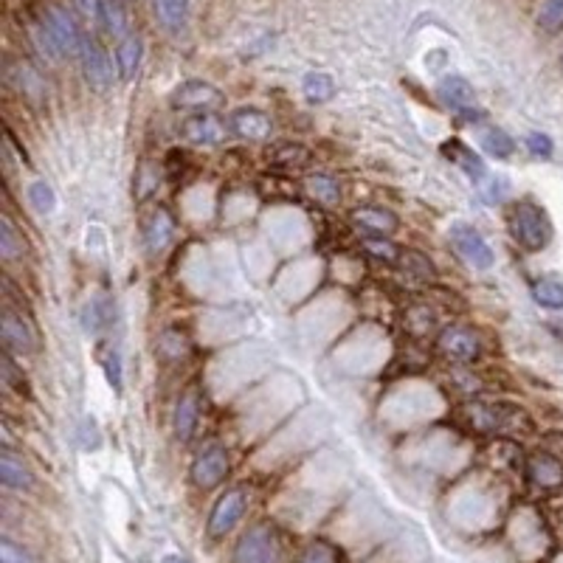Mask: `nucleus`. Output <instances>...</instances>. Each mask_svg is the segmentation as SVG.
<instances>
[{
	"instance_id": "1",
	"label": "nucleus",
	"mask_w": 563,
	"mask_h": 563,
	"mask_svg": "<svg viewBox=\"0 0 563 563\" xmlns=\"http://www.w3.org/2000/svg\"><path fill=\"white\" fill-rule=\"evenodd\" d=\"M507 223H510V234L515 237V243L527 251H541L552 240V223L547 217V211L530 200L512 206Z\"/></svg>"
},
{
	"instance_id": "2",
	"label": "nucleus",
	"mask_w": 563,
	"mask_h": 563,
	"mask_svg": "<svg viewBox=\"0 0 563 563\" xmlns=\"http://www.w3.org/2000/svg\"><path fill=\"white\" fill-rule=\"evenodd\" d=\"M40 42L49 49L51 57L57 54H79L85 40L79 37V29L77 23L68 17V12L51 6L42 17V26H40Z\"/></svg>"
},
{
	"instance_id": "3",
	"label": "nucleus",
	"mask_w": 563,
	"mask_h": 563,
	"mask_svg": "<svg viewBox=\"0 0 563 563\" xmlns=\"http://www.w3.org/2000/svg\"><path fill=\"white\" fill-rule=\"evenodd\" d=\"M282 544L271 524H256L234 547V563H279Z\"/></svg>"
},
{
	"instance_id": "4",
	"label": "nucleus",
	"mask_w": 563,
	"mask_h": 563,
	"mask_svg": "<svg viewBox=\"0 0 563 563\" xmlns=\"http://www.w3.org/2000/svg\"><path fill=\"white\" fill-rule=\"evenodd\" d=\"M451 243L462 260L479 271H487V268H493V263H496V254H493L487 240L474 226H465V223L451 226Z\"/></svg>"
},
{
	"instance_id": "5",
	"label": "nucleus",
	"mask_w": 563,
	"mask_h": 563,
	"mask_svg": "<svg viewBox=\"0 0 563 563\" xmlns=\"http://www.w3.org/2000/svg\"><path fill=\"white\" fill-rule=\"evenodd\" d=\"M228 451L223 448V445H208V448H203L192 467H189V476L195 482V487L200 490H211V487H217L226 476H228Z\"/></svg>"
},
{
	"instance_id": "6",
	"label": "nucleus",
	"mask_w": 563,
	"mask_h": 563,
	"mask_svg": "<svg viewBox=\"0 0 563 563\" xmlns=\"http://www.w3.org/2000/svg\"><path fill=\"white\" fill-rule=\"evenodd\" d=\"M437 349H439V355L448 361L474 364L482 352V344H479L476 333L467 330V327H445L437 338Z\"/></svg>"
},
{
	"instance_id": "7",
	"label": "nucleus",
	"mask_w": 563,
	"mask_h": 563,
	"mask_svg": "<svg viewBox=\"0 0 563 563\" xmlns=\"http://www.w3.org/2000/svg\"><path fill=\"white\" fill-rule=\"evenodd\" d=\"M245 493L243 490H226L223 496L215 502L208 515V535L211 538H223L226 532H231L237 527V521L243 519L245 512Z\"/></svg>"
},
{
	"instance_id": "8",
	"label": "nucleus",
	"mask_w": 563,
	"mask_h": 563,
	"mask_svg": "<svg viewBox=\"0 0 563 563\" xmlns=\"http://www.w3.org/2000/svg\"><path fill=\"white\" fill-rule=\"evenodd\" d=\"M180 133L183 138L189 141V144H198V147H217L226 141V135L231 133L217 115L211 113H195L189 115L183 125H180Z\"/></svg>"
},
{
	"instance_id": "9",
	"label": "nucleus",
	"mask_w": 563,
	"mask_h": 563,
	"mask_svg": "<svg viewBox=\"0 0 563 563\" xmlns=\"http://www.w3.org/2000/svg\"><path fill=\"white\" fill-rule=\"evenodd\" d=\"M223 97H220V90L215 85H208V82H183L175 88L172 93V105L180 107V110H195V113H208V110H215L220 107Z\"/></svg>"
},
{
	"instance_id": "10",
	"label": "nucleus",
	"mask_w": 563,
	"mask_h": 563,
	"mask_svg": "<svg viewBox=\"0 0 563 563\" xmlns=\"http://www.w3.org/2000/svg\"><path fill=\"white\" fill-rule=\"evenodd\" d=\"M439 99L448 105L451 110H457L459 115H465L467 122H476L479 119V110H476V93H474V85L462 79V77H445L437 88Z\"/></svg>"
},
{
	"instance_id": "11",
	"label": "nucleus",
	"mask_w": 563,
	"mask_h": 563,
	"mask_svg": "<svg viewBox=\"0 0 563 563\" xmlns=\"http://www.w3.org/2000/svg\"><path fill=\"white\" fill-rule=\"evenodd\" d=\"M462 420L471 426L474 431H482V434H496V431H504L512 426V417L510 411H504L502 406H493V403H471V406H462L459 409Z\"/></svg>"
},
{
	"instance_id": "12",
	"label": "nucleus",
	"mask_w": 563,
	"mask_h": 563,
	"mask_svg": "<svg viewBox=\"0 0 563 563\" xmlns=\"http://www.w3.org/2000/svg\"><path fill=\"white\" fill-rule=\"evenodd\" d=\"M271 115L256 107H240L228 119V130L243 141H265L271 135Z\"/></svg>"
},
{
	"instance_id": "13",
	"label": "nucleus",
	"mask_w": 563,
	"mask_h": 563,
	"mask_svg": "<svg viewBox=\"0 0 563 563\" xmlns=\"http://www.w3.org/2000/svg\"><path fill=\"white\" fill-rule=\"evenodd\" d=\"M79 54H82V68H85L88 85L97 88V90H107L110 82H113V65H110L107 54L93 40H85Z\"/></svg>"
},
{
	"instance_id": "14",
	"label": "nucleus",
	"mask_w": 563,
	"mask_h": 563,
	"mask_svg": "<svg viewBox=\"0 0 563 563\" xmlns=\"http://www.w3.org/2000/svg\"><path fill=\"white\" fill-rule=\"evenodd\" d=\"M352 223H355L366 237H389L392 231H397V217L389 208H381V206H364L358 211H352Z\"/></svg>"
},
{
	"instance_id": "15",
	"label": "nucleus",
	"mask_w": 563,
	"mask_h": 563,
	"mask_svg": "<svg viewBox=\"0 0 563 563\" xmlns=\"http://www.w3.org/2000/svg\"><path fill=\"white\" fill-rule=\"evenodd\" d=\"M0 333H4V349L9 352H32L34 349V336L29 330L26 318L14 310H4L0 316Z\"/></svg>"
},
{
	"instance_id": "16",
	"label": "nucleus",
	"mask_w": 563,
	"mask_h": 563,
	"mask_svg": "<svg viewBox=\"0 0 563 563\" xmlns=\"http://www.w3.org/2000/svg\"><path fill=\"white\" fill-rule=\"evenodd\" d=\"M175 237V223L167 208H155L144 220V245L150 254H161Z\"/></svg>"
},
{
	"instance_id": "17",
	"label": "nucleus",
	"mask_w": 563,
	"mask_h": 563,
	"mask_svg": "<svg viewBox=\"0 0 563 563\" xmlns=\"http://www.w3.org/2000/svg\"><path fill=\"white\" fill-rule=\"evenodd\" d=\"M527 476L541 490H555L563 485V462L552 454H535L527 462Z\"/></svg>"
},
{
	"instance_id": "18",
	"label": "nucleus",
	"mask_w": 563,
	"mask_h": 563,
	"mask_svg": "<svg viewBox=\"0 0 563 563\" xmlns=\"http://www.w3.org/2000/svg\"><path fill=\"white\" fill-rule=\"evenodd\" d=\"M198 420H200V401H198V392L189 389L175 406V437L180 442H189L198 429Z\"/></svg>"
},
{
	"instance_id": "19",
	"label": "nucleus",
	"mask_w": 563,
	"mask_h": 563,
	"mask_svg": "<svg viewBox=\"0 0 563 563\" xmlns=\"http://www.w3.org/2000/svg\"><path fill=\"white\" fill-rule=\"evenodd\" d=\"M152 6L163 29L180 32L189 23V0H152Z\"/></svg>"
},
{
	"instance_id": "20",
	"label": "nucleus",
	"mask_w": 563,
	"mask_h": 563,
	"mask_svg": "<svg viewBox=\"0 0 563 563\" xmlns=\"http://www.w3.org/2000/svg\"><path fill=\"white\" fill-rule=\"evenodd\" d=\"M442 152L448 155L451 161H457L459 167H462L467 175H471L474 180H482V178H485V163H482V158H479L471 147H465L459 138H451V144H445Z\"/></svg>"
},
{
	"instance_id": "21",
	"label": "nucleus",
	"mask_w": 563,
	"mask_h": 563,
	"mask_svg": "<svg viewBox=\"0 0 563 563\" xmlns=\"http://www.w3.org/2000/svg\"><path fill=\"white\" fill-rule=\"evenodd\" d=\"M0 479H4V485L12 487V490H29L32 487V474L26 471V465H23L12 451L0 454Z\"/></svg>"
},
{
	"instance_id": "22",
	"label": "nucleus",
	"mask_w": 563,
	"mask_h": 563,
	"mask_svg": "<svg viewBox=\"0 0 563 563\" xmlns=\"http://www.w3.org/2000/svg\"><path fill=\"white\" fill-rule=\"evenodd\" d=\"M301 90L310 102H330L336 97V82L330 74H324V70H310V74L301 79Z\"/></svg>"
},
{
	"instance_id": "23",
	"label": "nucleus",
	"mask_w": 563,
	"mask_h": 563,
	"mask_svg": "<svg viewBox=\"0 0 563 563\" xmlns=\"http://www.w3.org/2000/svg\"><path fill=\"white\" fill-rule=\"evenodd\" d=\"M115 62H119V74L122 79H133L135 70L141 65V40L135 34L125 37L119 42V49H115Z\"/></svg>"
},
{
	"instance_id": "24",
	"label": "nucleus",
	"mask_w": 563,
	"mask_h": 563,
	"mask_svg": "<svg viewBox=\"0 0 563 563\" xmlns=\"http://www.w3.org/2000/svg\"><path fill=\"white\" fill-rule=\"evenodd\" d=\"M532 299L549 310H563V282L558 279H538L532 285Z\"/></svg>"
},
{
	"instance_id": "25",
	"label": "nucleus",
	"mask_w": 563,
	"mask_h": 563,
	"mask_svg": "<svg viewBox=\"0 0 563 563\" xmlns=\"http://www.w3.org/2000/svg\"><path fill=\"white\" fill-rule=\"evenodd\" d=\"M479 141H482V147H485L490 155H496V158H507V155H512V150H515L512 138H510L504 130H499V127H485L482 135H479Z\"/></svg>"
},
{
	"instance_id": "26",
	"label": "nucleus",
	"mask_w": 563,
	"mask_h": 563,
	"mask_svg": "<svg viewBox=\"0 0 563 563\" xmlns=\"http://www.w3.org/2000/svg\"><path fill=\"white\" fill-rule=\"evenodd\" d=\"M308 189H310V195H313L316 200H321V203H327V206L338 203V198H341V186H338L330 175H313V178L308 180Z\"/></svg>"
},
{
	"instance_id": "27",
	"label": "nucleus",
	"mask_w": 563,
	"mask_h": 563,
	"mask_svg": "<svg viewBox=\"0 0 563 563\" xmlns=\"http://www.w3.org/2000/svg\"><path fill=\"white\" fill-rule=\"evenodd\" d=\"M29 200H32V206L40 211V215H51V211L57 208V195H54V189L45 180H34L29 186Z\"/></svg>"
},
{
	"instance_id": "28",
	"label": "nucleus",
	"mask_w": 563,
	"mask_h": 563,
	"mask_svg": "<svg viewBox=\"0 0 563 563\" xmlns=\"http://www.w3.org/2000/svg\"><path fill=\"white\" fill-rule=\"evenodd\" d=\"M0 254H4V260H17L23 254V240L17 237L9 217H0Z\"/></svg>"
},
{
	"instance_id": "29",
	"label": "nucleus",
	"mask_w": 563,
	"mask_h": 563,
	"mask_svg": "<svg viewBox=\"0 0 563 563\" xmlns=\"http://www.w3.org/2000/svg\"><path fill=\"white\" fill-rule=\"evenodd\" d=\"M102 23H107V29L113 34L127 32V12L122 6V0H102Z\"/></svg>"
},
{
	"instance_id": "30",
	"label": "nucleus",
	"mask_w": 563,
	"mask_h": 563,
	"mask_svg": "<svg viewBox=\"0 0 563 563\" xmlns=\"http://www.w3.org/2000/svg\"><path fill=\"white\" fill-rule=\"evenodd\" d=\"M538 26L544 32H558L563 26V0H544L538 9Z\"/></svg>"
},
{
	"instance_id": "31",
	"label": "nucleus",
	"mask_w": 563,
	"mask_h": 563,
	"mask_svg": "<svg viewBox=\"0 0 563 563\" xmlns=\"http://www.w3.org/2000/svg\"><path fill=\"white\" fill-rule=\"evenodd\" d=\"M12 79L17 82V88L26 93V97H42V93H45L42 79L37 77V70H32L29 65H20L17 74H12Z\"/></svg>"
},
{
	"instance_id": "32",
	"label": "nucleus",
	"mask_w": 563,
	"mask_h": 563,
	"mask_svg": "<svg viewBox=\"0 0 563 563\" xmlns=\"http://www.w3.org/2000/svg\"><path fill=\"white\" fill-rule=\"evenodd\" d=\"M0 378H4V383L14 392H23L26 389V381H23V374L17 372V364L12 361V352L4 349V355H0Z\"/></svg>"
},
{
	"instance_id": "33",
	"label": "nucleus",
	"mask_w": 563,
	"mask_h": 563,
	"mask_svg": "<svg viewBox=\"0 0 563 563\" xmlns=\"http://www.w3.org/2000/svg\"><path fill=\"white\" fill-rule=\"evenodd\" d=\"M364 248L374 256V260H383V263H394L397 256H401V248L392 245V243L383 240V237H366V240H364Z\"/></svg>"
},
{
	"instance_id": "34",
	"label": "nucleus",
	"mask_w": 563,
	"mask_h": 563,
	"mask_svg": "<svg viewBox=\"0 0 563 563\" xmlns=\"http://www.w3.org/2000/svg\"><path fill=\"white\" fill-rule=\"evenodd\" d=\"M273 161L276 163H285V167H293V163L299 167V163L308 161V150L299 147V144H282V147L273 150Z\"/></svg>"
},
{
	"instance_id": "35",
	"label": "nucleus",
	"mask_w": 563,
	"mask_h": 563,
	"mask_svg": "<svg viewBox=\"0 0 563 563\" xmlns=\"http://www.w3.org/2000/svg\"><path fill=\"white\" fill-rule=\"evenodd\" d=\"M299 563H338V555L333 547L327 544H310L308 549L301 552Z\"/></svg>"
},
{
	"instance_id": "36",
	"label": "nucleus",
	"mask_w": 563,
	"mask_h": 563,
	"mask_svg": "<svg viewBox=\"0 0 563 563\" xmlns=\"http://www.w3.org/2000/svg\"><path fill=\"white\" fill-rule=\"evenodd\" d=\"M158 349H161V355H170V358H178V355H183L186 352V338L180 336V333H163L161 336V344H158Z\"/></svg>"
},
{
	"instance_id": "37",
	"label": "nucleus",
	"mask_w": 563,
	"mask_h": 563,
	"mask_svg": "<svg viewBox=\"0 0 563 563\" xmlns=\"http://www.w3.org/2000/svg\"><path fill=\"white\" fill-rule=\"evenodd\" d=\"M0 563H32V555L14 541H9V538H4L0 541Z\"/></svg>"
},
{
	"instance_id": "38",
	"label": "nucleus",
	"mask_w": 563,
	"mask_h": 563,
	"mask_svg": "<svg viewBox=\"0 0 563 563\" xmlns=\"http://www.w3.org/2000/svg\"><path fill=\"white\" fill-rule=\"evenodd\" d=\"M105 372H107V381L113 383V389L122 392V358H119V352H107Z\"/></svg>"
},
{
	"instance_id": "39",
	"label": "nucleus",
	"mask_w": 563,
	"mask_h": 563,
	"mask_svg": "<svg viewBox=\"0 0 563 563\" xmlns=\"http://www.w3.org/2000/svg\"><path fill=\"white\" fill-rule=\"evenodd\" d=\"M527 150H530L532 155L549 158V155H552V141H549V135H544V133H530V135H527Z\"/></svg>"
},
{
	"instance_id": "40",
	"label": "nucleus",
	"mask_w": 563,
	"mask_h": 563,
	"mask_svg": "<svg viewBox=\"0 0 563 563\" xmlns=\"http://www.w3.org/2000/svg\"><path fill=\"white\" fill-rule=\"evenodd\" d=\"M406 265H411L414 271H417V276H422V279H431L434 276V268H431V263L426 260V256L422 254H417V251H406Z\"/></svg>"
},
{
	"instance_id": "41",
	"label": "nucleus",
	"mask_w": 563,
	"mask_h": 563,
	"mask_svg": "<svg viewBox=\"0 0 563 563\" xmlns=\"http://www.w3.org/2000/svg\"><path fill=\"white\" fill-rule=\"evenodd\" d=\"M77 9L82 12L85 20L90 23H102V0H74Z\"/></svg>"
},
{
	"instance_id": "42",
	"label": "nucleus",
	"mask_w": 563,
	"mask_h": 563,
	"mask_svg": "<svg viewBox=\"0 0 563 563\" xmlns=\"http://www.w3.org/2000/svg\"><path fill=\"white\" fill-rule=\"evenodd\" d=\"M163 563H189V560L180 558V555H167V558H163Z\"/></svg>"
},
{
	"instance_id": "43",
	"label": "nucleus",
	"mask_w": 563,
	"mask_h": 563,
	"mask_svg": "<svg viewBox=\"0 0 563 563\" xmlns=\"http://www.w3.org/2000/svg\"><path fill=\"white\" fill-rule=\"evenodd\" d=\"M560 62H563V54H560Z\"/></svg>"
}]
</instances>
